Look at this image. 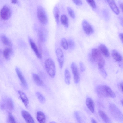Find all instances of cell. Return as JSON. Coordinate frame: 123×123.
Wrapping results in <instances>:
<instances>
[{
    "label": "cell",
    "instance_id": "21",
    "mask_svg": "<svg viewBox=\"0 0 123 123\" xmlns=\"http://www.w3.org/2000/svg\"><path fill=\"white\" fill-rule=\"evenodd\" d=\"M32 75L35 82L37 85L40 86L43 85V82L38 75L36 73H33Z\"/></svg>",
    "mask_w": 123,
    "mask_h": 123
},
{
    "label": "cell",
    "instance_id": "10",
    "mask_svg": "<svg viewBox=\"0 0 123 123\" xmlns=\"http://www.w3.org/2000/svg\"><path fill=\"white\" fill-rule=\"evenodd\" d=\"M15 70L22 85L24 88H27L28 86L23 76L20 69L16 67L15 68Z\"/></svg>",
    "mask_w": 123,
    "mask_h": 123
},
{
    "label": "cell",
    "instance_id": "31",
    "mask_svg": "<svg viewBox=\"0 0 123 123\" xmlns=\"http://www.w3.org/2000/svg\"><path fill=\"white\" fill-rule=\"evenodd\" d=\"M98 69L101 75L104 78L107 76V74L104 66H98Z\"/></svg>",
    "mask_w": 123,
    "mask_h": 123
},
{
    "label": "cell",
    "instance_id": "27",
    "mask_svg": "<svg viewBox=\"0 0 123 123\" xmlns=\"http://www.w3.org/2000/svg\"><path fill=\"white\" fill-rule=\"evenodd\" d=\"M53 13L55 21L56 23L58 24L59 20V11L57 7H55L54 8Z\"/></svg>",
    "mask_w": 123,
    "mask_h": 123
},
{
    "label": "cell",
    "instance_id": "24",
    "mask_svg": "<svg viewBox=\"0 0 123 123\" xmlns=\"http://www.w3.org/2000/svg\"><path fill=\"white\" fill-rule=\"evenodd\" d=\"M12 52V50L10 48H6L3 51V56L6 59L8 60L10 58Z\"/></svg>",
    "mask_w": 123,
    "mask_h": 123
},
{
    "label": "cell",
    "instance_id": "42",
    "mask_svg": "<svg viewBox=\"0 0 123 123\" xmlns=\"http://www.w3.org/2000/svg\"><path fill=\"white\" fill-rule=\"evenodd\" d=\"M17 0H11V2L13 4H15L17 2Z\"/></svg>",
    "mask_w": 123,
    "mask_h": 123
},
{
    "label": "cell",
    "instance_id": "28",
    "mask_svg": "<svg viewBox=\"0 0 123 123\" xmlns=\"http://www.w3.org/2000/svg\"><path fill=\"white\" fill-rule=\"evenodd\" d=\"M105 87L108 96L113 98L115 97V94L110 87L105 85Z\"/></svg>",
    "mask_w": 123,
    "mask_h": 123
},
{
    "label": "cell",
    "instance_id": "9",
    "mask_svg": "<svg viewBox=\"0 0 123 123\" xmlns=\"http://www.w3.org/2000/svg\"><path fill=\"white\" fill-rule=\"evenodd\" d=\"M95 91L100 96L104 97H108L106 92L105 85L97 86L96 87Z\"/></svg>",
    "mask_w": 123,
    "mask_h": 123
},
{
    "label": "cell",
    "instance_id": "4",
    "mask_svg": "<svg viewBox=\"0 0 123 123\" xmlns=\"http://www.w3.org/2000/svg\"><path fill=\"white\" fill-rule=\"evenodd\" d=\"M37 14L38 18L41 23L44 24L47 23V17L44 9L42 7L39 6L38 8Z\"/></svg>",
    "mask_w": 123,
    "mask_h": 123
},
{
    "label": "cell",
    "instance_id": "45",
    "mask_svg": "<svg viewBox=\"0 0 123 123\" xmlns=\"http://www.w3.org/2000/svg\"><path fill=\"white\" fill-rule=\"evenodd\" d=\"M121 102L123 106V99L121 101Z\"/></svg>",
    "mask_w": 123,
    "mask_h": 123
},
{
    "label": "cell",
    "instance_id": "14",
    "mask_svg": "<svg viewBox=\"0 0 123 123\" xmlns=\"http://www.w3.org/2000/svg\"><path fill=\"white\" fill-rule=\"evenodd\" d=\"M86 103L89 110L93 113L94 112V104L93 100L91 98L88 97L86 99Z\"/></svg>",
    "mask_w": 123,
    "mask_h": 123
},
{
    "label": "cell",
    "instance_id": "19",
    "mask_svg": "<svg viewBox=\"0 0 123 123\" xmlns=\"http://www.w3.org/2000/svg\"><path fill=\"white\" fill-rule=\"evenodd\" d=\"M111 55L114 59L117 62L121 61L122 59V56L119 52L115 50H112L111 52Z\"/></svg>",
    "mask_w": 123,
    "mask_h": 123
},
{
    "label": "cell",
    "instance_id": "34",
    "mask_svg": "<svg viewBox=\"0 0 123 123\" xmlns=\"http://www.w3.org/2000/svg\"><path fill=\"white\" fill-rule=\"evenodd\" d=\"M67 10L70 16L72 18L74 19L75 18V14L73 10L71 8L69 7H68L67 8Z\"/></svg>",
    "mask_w": 123,
    "mask_h": 123
},
{
    "label": "cell",
    "instance_id": "12",
    "mask_svg": "<svg viewBox=\"0 0 123 123\" xmlns=\"http://www.w3.org/2000/svg\"><path fill=\"white\" fill-rule=\"evenodd\" d=\"M22 116L25 121L28 123H34V120L30 114L25 110L21 111Z\"/></svg>",
    "mask_w": 123,
    "mask_h": 123
},
{
    "label": "cell",
    "instance_id": "38",
    "mask_svg": "<svg viewBox=\"0 0 123 123\" xmlns=\"http://www.w3.org/2000/svg\"><path fill=\"white\" fill-rule=\"evenodd\" d=\"M73 2L77 5L80 6L82 4V2L80 0H72Z\"/></svg>",
    "mask_w": 123,
    "mask_h": 123
},
{
    "label": "cell",
    "instance_id": "36",
    "mask_svg": "<svg viewBox=\"0 0 123 123\" xmlns=\"http://www.w3.org/2000/svg\"><path fill=\"white\" fill-rule=\"evenodd\" d=\"M87 3L93 8L95 9L96 5L94 0H86Z\"/></svg>",
    "mask_w": 123,
    "mask_h": 123
},
{
    "label": "cell",
    "instance_id": "40",
    "mask_svg": "<svg viewBox=\"0 0 123 123\" xmlns=\"http://www.w3.org/2000/svg\"><path fill=\"white\" fill-rule=\"evenodd\" d=\"M120 87L122 91L123 92V82L121 83L120 84Z\"/></svg>",
    "mask_w": 123,
    "mask_h": 123
},
{
    "label": "cell",
    "instance_id": "35",
    "mask_svg": "<svg viewBox=\"0 0 123 123\" xmlns=\"http://www.w3.org/2000/svg\"><path fill=\"white\" fill-rule=\"evenodd\" d=\"M74 115L78 122L79 123H82V119L79 112L78 111H75L74 112Z\"/></svg>",
    "mask_w": 123,
    "mask_h": 123
},
{
    "label": "cell",
    "instance_id": "26",
    "mask_svg": "<svg viewBox=\"0 0 123 123\" xmlns=\"http://www.w3.org/2000/svg\"><path fill=\"white\" fill-rule=\"evenodd\" d=\"M60 21L62 24L66 28H68L69 26L68 19L67 16L65 15H62L60 18Z\"/></svg>",
    "mask_w": 123,
    "mask_h": 123
},
{
    "label": "cell",
    "instance_id": "15",
    "mask_svg": "<svg viewBox=\"0 0 123 123\" xmlns=\"http://www.w3.org/2000/svg\"><path fill=\"white\" fill-rule=\"evenodd\" d=\"M18 92L24 105L26 107H28L29 101L27 97L23 92L21 91L18 90Z\"/></svg>",
    "mask_w": 123,
    "mask_h": 123
},
{
    "label": "cell",
    "instance_id": "33",
    "mask_svg": "<svg viewBox=\"0 0 123 123\" xmlns=\"http://www.w3.org/2000/svg\"><path fill=\"white\" fill-rule=\"evenodd\" d=\"M8 121L10 123H16V120L13 115L10 113L8 114Z\"/></svg>",
    "mask_w": 123,
    "mask_h": 123
},
{
    "label": "cell",
    "instance_id": "43",
    "mask_svg": "<svg viewBox=\"0 0 123 123\" xmlns=\"http://www.w3.org/2000/svg\"><path fill=\"white\" fill-rule=\"evenodd\" d=\"M120 6L122 11L123 12V3H121L120 5Z\"/></svg>",
    "mask_w": 123,
    "mask_h": 123
},
{
    "label": "cell",
    "instance_id": "32",
    "mask_svg": "<svg viewBox=\"0 0 123 123\" xmlns=\"http://www.w3.org/2000/svg\"><path fill=\"white\" fill-rule=\"evenodd\" d=\"M68 42V48L71 50L74 49L75 47V44L74 41L70 39H69Z\"/></svg>",
    "mask_w": 123,
    "mask_h": 123
},
{
    "label": "cell",
    "instance_id": "11",
    "mask_svg": "<svg viewBox=\"0 0 123 123\" xmlns=\"http://www.w3.org/2000/svg\"><path fill=\"white\" fill-rule=\"evenodd\" d=\"M106 0L113 12L116 14L118 15L119 13V11L114 0Z\"/></svg>",
    "mask_w": 123,
    "mask_h": 123
},
{
    "label": "cell",
    "instance_id": "25",
    "mask_svg": "<svg viewBox=\"0 0 123 123\" xmlns=\"http://www.w3.org/2000/svg\"><path fill=\"white\" fill-rule=\"evenodd\" d=\"M46 31L43 30H39L38 32V36L40 40L42 42H44L46 38Z\"/></svg>",
    "mask_w": 123,
    "mask_h": 123
},
{
    "label": "cell",
    "instance_id": "22",
    "mask_svg": "<svg viewBox=\"0 0 123 123\" xmlns=\"http://www.w3.org/2000/svg\"><path fill=\"white\" fill-rule=\"evenodd\" d=\"M71 75L69 70L65 69L64 71L65 81L66 84L69 85L70 82Z\"/></svg>",
    "mask_w": 123,
    "mask_h": 123
},
{
    "label": "cell",
    "instance_id": "17",
    "mask_svg": "<svg viewBox=\"0 0 123 123\" xmlns=\"http://www.w3.org/2000/svg\"><path fill=\"white\" fill-rule=\"evenodd\" d=\"M36 117L37 121L40 123H44L45 122L46 118L45 115L41 111H39L37 112Z\"/></svg>",
    "mask_w": 123,
    "mask_h": 123
},
{
    "label": "cell",
    "instance_id": "7",
    "mask_svg": "<svg viewBox=\"0 0 123 123\" xmlns=\"http://www.w3.org/2000/svg\"><path fill=\"white\" fill-rule=\"evenodd\" d=\"M82 26L86 34L89 35L93 33L94 30L93 27L87 21L84 20L82 23Z\"/></svg>",
    "mask_w": 123,
    "mask_h": 123
},
{
    "label": "cell",
    "instance_id": "2",
    "mask_svg": "<svg viewBox=\"0 0 123 123\" xmlns=\"http://www.w3.org/2000/svg\"><path fill=\"white\" fill-rule=\"evenodd\" d=\"M45 66L47 73L51 77L54 78L55 75L56 69L53 61L50 58L47 59L45 62Z\"/></svg>",
    "mask_w": 123,
    "mask_h": 123
},
{
    "label": "cell",
    "instance_id": "1",
    "mask_svg": "<svg viewBox=\"0 0 123 123\" xmlns=\"http://www.w3.org/2000/svg\"><path fill=\"white\" fill-rule=\"evenodd\" d=\"M91 54L93 61L97 63L98 66H104L105 61L99 49L96 48H93Z\"/></svg>",
    "mask_w": 123,
    "mask_h": 123
},
{
    "label": "cell",
    "instance_id": "6",
    "mask_svg": "<svg viewBox=\"0 0 123 123\" xmlns=\"http://www.w3.org/2000/svg\"><path fill=\"white\" fill-rule=\"evenodd\" d=\"M74 83H78L80 80V74L77 65L74 62H72L71 65Z\"/></svg>",
    "mask_w": 123,
    "mask_h": 123
},
{
    "label": "cell",
    "instance_id": "39",
    "mask_svg": "<svg viewBox=\"0 0 123 123\" xmlns=\"http://www.w3.org/2000/svg\"><path fill=\"white\" fill-rule=\"evenodd\" d=\"M120 38L123 43V33H121L119 34Z\"/></svg>",
    "mask_w": 123,
    "mask_h": 123
},
{
    "label": "cell",
    "instance_id": "29",
    "mask_svg": "<svg viewBox=\"0 0 123 123\" xmlns=\"http://www.w3.org/2000/svg\"><path fill=\"white\" fill-rule=\"evenodd\" d=\"M61 44L62 48L65 50H67L68 49V42L65 38H62L61 41Z\"/></svg>",
    "mask_w": 123,
    "mask_h": 123
},
{
    "label": "cell",
    "instance_id": "5",
    "mask_svg": "<svg viewBox=\"0 0 123 123\" xmlns=\"http://www.w3.org/2000/svg\"><path fill=\"white\" fill-rule=\"evenodd\" d=\"M11 15V11L9 7L7 5L4 6L0 12V16L4 20H7L10 18Z\"/></svg>",
    "mask_w": 123,
    "mask_h": 123
},
{
    "label": "cell",
    "instance_id": "44",
    "mask_svg": "<svg viewBox=\"0 0 123 123\" xmlns=\"http://www.w3.org/2000/svg\"><path fill=\"white\" fill-rule=\"evenodd\" d=\"M120 22L122 25L123 26V18H122L120 19Z\"/></svg>",
    "mask_w": 123,
    "mask_h": 123
},
{
    "label": "cell",
    "instance_id": "16",
    "mask_svg": "<svg viewBox=\"0 0 123 123\" xmlns=\"http://www.w3.org/2000/svg\"><path fill=\"white\" fill-rule=\"evenodd\" d=\"M99 50L105 57H108L109 56V51L107 47L103 44H100L99 47Z\"/></svg>",
    "mask_w": 123,
    "mask_h": 123
},
{
    "label": "cell",
    "instance_id": "23",
    "mask_svg": "<svg viewBox=\"0 0 123 123\" xmlns=\"http://www.w3.org/2000/svg\"><path fill=\"white\" fill-rule=\"evenodd\" d=\"M5 104L7 108L10 110H13L14 108V104L12 100L10 98H7L5 101Z\"/></svg>",
    "mask_w": 123,
    "mask_h": 123
},
{
    "label": "cell",
    "instance_id": "20",
    "mask_svg": "<svg viewBox=\"0 0 123 123\" xmlns=\"http://www.w3.org/2000/svg\"><path fill=\"white\" fill-rule=\"evenodd\" d=\"M1 38L2 42L5 45L9 46H11L12 45L11 41L5 35H2Z\"/></svg>",
    "mask_w": 123,
    "mask_h": 123
},
{
    "label": "cell",
    "instance_id": "3",
    "mask_svg": "<svg viewBox=\"0 0 123 123\" xmlns=\"http://www.w3.org/2000/svg\"><path fill=\"white\" fill-rule=\"evenodd\" d=\"M109 109L112 115L115 119L119 121L123 122V114L114 104L110 103Z\"/></svg>",
    "mask_w": 123,
    "mask_h": 123
},
{
    "label": "cell",
    "instance_id": "41",
    "mask_svg": "<svg viewBox=\"0 0 123 123\" xmlns=\"http://www.w3.org/2000/svg\"><path fill=\"white\" fill-rule=\"evenodd\" d=\"M91 121L92 123H97L96 121L93 118H92L91 119Z\"/></svg>",
    "mask_w": 123,
    "mask_h": 123
},
{
    "label": "cell",
    "instance_id": "30",
    "mask_svg": "<svg viewBox=\"0 0 123 123\" xmlns=\"http://www.w3.org/2000/svg\"><path fill=\"white\" fill-rule=\"evenodd\" d=\"M36 95L39 102L42 104H43L45 102V99L44 96L40 92H37Z\"/></svg>",
    "mask_w": 123,
    "mask_h": 123
},
{
    "label": "cell",
    "instance_id": "13",
    "mask_svg": "<svg viewBox=\"0 0 123 123\" xmlns=\"http://www.w3.org/2000/svg\"><path fill=\"white\" fill-rule=\"evenodd\" d=\"M29 39L31 47L35 53L36 55L38 58H41L42 57V55L39 52L35 44L31 39L29 38Z\"/></svg>",
    "mask_w": 123,
    "mask_h": 123
},
{
    "label": "cell",
    "instance_id": "37",
    "mask_svg": "<svg viewBox=\"0 0 123 123\" xmlns=\"http://www.w3.org/2000/svg\"><path fill=\"white\" fill-rule=\"evenodd\" d=\"M79 65L81 71L82 72H84L85 69V67L83 62L80 61L79 63Z\"/></svg>",
    "mask_w": 123,
    "mask_h": 123
},
{
    "label": "cell",
    "instance_id": "8",
    "mask_svg": "<svg viewBox=\"0 0 123 123\" xmlns=\"http://www.w3.org/2000/svg\"><path fill=\"white\" fill-rule=\"evenodd\" d=\"M56 53L60 68L62 69L64 63V55L63 52L60 48H57L56 51Z\"/></svg>",
    "mask_w": 123,
    "mask_h": 123
},
{
    "label": "cell",
    "instance_id": "18",
    "mask_svg": "<svg viewBox=\"0 0 123 123\" xmlns=\"http://www.w3.org/2000/svg\"><path fill=\"white\" fill-rule=\"evenodd\" d=\"M98 113L100 117L105 123H111L110 118L104 112L102 111L99 110L98 111Z\"/></svg>",
    "mask_w": 123,
    "mask_h": 123
}]
</instances>
